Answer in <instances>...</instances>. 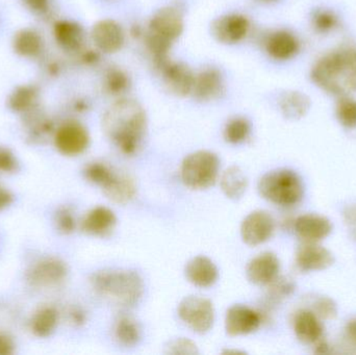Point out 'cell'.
Listing matches in <instances>:
<instances>
[{"mask_svg":"<svg viewBox=\"0 0 356 355\" xmlns=\"http://www.w3.org/2000/svg\"><path fill=\"white\" fill-rule=\"evenodd\" d=\"M102 127L106 137L122 154L133 156L143 142L147 116L137 100L120 98L104 113Z\"/></svg>","mask_w":356,"mask_h":355,"instance_id":"cell-1","label":"cell"},{"mask_svg":"<svg viewBox=\"0 0 356 355\" xmlns=\"http://www.w3.org/2000/svg\"><path fill=\"white\" fill-rule=\"evenodd\" d=\"M318 87L327 93L347 96L356 91V48L336 50L318 60L312 71Z\"/></svg>","mask_w":356,"mask_h":355,"instance_id":"cell-2","label":"cell"},{"mask_svg":"<svg viewBox=\"0 0 356 355\" xmlns=\"http://www.w3.org/2000/svg\"><path fill=\"white\" fill-rule=\"evenodd\" d=\"M91 283L100 296L120 308H133L143 295V281L135 271H102L92 276Z\"/></svg>","mask_w":356,"mask_h":355,"instance_id":"cell-3","label":"cell"},{"mask_svg":"<svg viewBox=\"0 0 356 355\" xmlns=\"http://www.w3.org/2000/svg\"><path fill=\"white\" fill-rule=\"evenodd\" d=\"M261 197L280 206H293L303 197L302 181L294 171L280 169L261 177L259 183Z\"/></svg>","mask_w":356,"mask_h":355,"instance_id":"cell-4","label":"cell"},{"mask_svg":"<svg viewBox=\"0 0 356 355\" xmlns=\"http://www.w3.org/2000/svg\"><path fill=\"white\" fill-rule=\"evenodd\" d=\"M220 160L213 152L201 150L188 154L181 164V179L186 187L204 190L215 185L219 175Z\"/></svg>","mask_w":356,"mask_h":355,"instance_id":"cell-5","label":"cell"},{"mask_svg":"<svg viewBox=\"0 0 356 355\" xmlns=\"http://www.w3.org/2000/svg\"><path fill=\"white\" fill-rule=\"evenodd\" d=\"M178 316L194 333L203 335L211 331L215 321L213 304L201 296H188L178 306Z\"/></svg>","mask_w":356,"mask_h":355,"instance_id":"cell-6","label":"cell"},{"mask_svg":"<svg viewBox=\"0 0 356 355\" xmlns=\"http://www.w3.org/2000/svg\"><path fill=\"white\" fill-rule=\"evenodd\" d=\"M275 229L273 217L265 210L249 214L241 225V237L249 246H259L271 239Z\"/></svg>","mask_w":356,"mask_h":355,"instance_id":"cell-7","label":"cell"},{"mask_svg":"<svg viewBox=\"0 0 356 355\" xmlns=\"http://www.w3.org/2000/svg\"><path fill=\"white\" fill-rule=\"evenodd\" d=\"M184 25L181 10L177 6H165L154 15L149 22L148 31L173 43L184 31Z\"/></svg>","mask_w":356,"mask_h":355,"instance_id":"cell-8","label":"cell"},{"mask_svg":"<svg viewBox=\"0 0 356 355\" xmlns=\"http://www.w3.org/2000/svg\"><path fill=\"white\" fill-rule=\"evenodd\" d=\"M250 22L244 15L228 14L213 21L211 31L213 37L223 44H236L248 35Z\"/></svg>","mask_w":356,"mask_h":355,"instance_id":"cell-9","label":"cell"},{"mask_svg":"<svg viewBox=\"0 0 356 355\" xmlns=\"http://www.w3.org/2000/svg\"><path fill=\"white\" fill-rule=\"evenodd\" d=\"M261 324V314L248 306L236 304L226 313L225 331L230 337L254 333Z\"/></svg>","mask_w":356,"mask_h":355,"instance_id":"cell-10","label":"cell"},{"mask_svg":"<svg viewBox=\"0 0 356 355\" xmlns=\"http://www.w3.org/2000/svg\"><path fill=\"white\" fill-rule=\"evenodd\" d=\"M89 143V133L79 123H66L56 131V148L65 156H75L83 154L87 149Z\"/></svg>","mask_w":356,"mask_h":355,"instance_id":"cell-11","label":"cell"},{"mask_svg":"<svg viewBox=\"0 0 356 355\" xmlns=\"http://www.w3.org/2000/svg\"><path fill=\"white\" fill-rule=\"evenodd\" d=\"M92 40L99 51L115 53L124 45L125 33L118 22L112 19H104L94 25Z\"/></svg>","mask_w":356,"mask_h":355,"instance_id":"cell-12","label":"cell"},{"mask_svg":"<svg viewBox=\"0 0 356 355\" xmlns=\"http://www.w3.org/2000/svg\"><path fill=\"white\" fill-rule=\"evenodd\" d=\"M160 71L165 85L173 95L186 97L192 94L195 74L186 65L169 60Z\"/></svg>","mask_w":356,"mask_h":355,"instance_id":"cell-13","label":"cell"},{"mask_svg":"<svg viewBox=\"0 0 356 355\" xmlns=\"http://www.w3.org/2000/svg\"><path fill=\"white\" fill-rule=\"evenodd\" d=\"M68 269L66 264L56 258H44L31 267L27 279L35 287L58 285L66 279Z\"/></svg>","mask_w":356,"mask_h":355,"instance_id":"cell-14","label":"cell"},{"mask_svg":"<svg viewBox=\"0 0 356 355\" xmlns=\"http://www.w3.org/2000/svg\"><path fill=\"white\" fill-rule=\"evenodd\" d=\"M280 260L272 252H264L250 261L246 269L247 279L253 285L269 286L280 273Z\"/></svg>","mask_w":356,"mask_h":355,"instance_id":"cell-15","label":"cell"},{"mask_svg":"<svg viewBox=\"0 0 356 355\" xmlns=\"http://www.w3.org/2000/svg\"><path fill=\"white\" fill-rule=\"evenodd\" d=\"M334 262V256L330 250L312 242L300 246L296 254L297 267L305 272L325 270Z\"/></svg>","mask_w":356,"mask_h":355,"instance_id":"cell-16","label":"cell"},{"mask_svg":"<svg viewBox=\"0 0 356 355\" xmlns=\"http://www.w3.org/2000/svg\"><path fill=\"white\" fill-rule=\"evenodd\" d=\"M294 229L303 241L317 243L330 235L332 225L325 217L305 214L294 221Z\"/></svg>","mask_w":356,"mask_h":355,"instance_id":"cell-17","label":"cell"},{"mask_svg":"<svg viewBox=\"0 0 356 355\" xmlns=\"http://www.w3.org/2000/svg\"><path fill=\"white\" fill-rule=\"evenodd\" d=\"M224 92V81L216 68H207L195 75L192 94L199 101H213Z\"/></svg>","mask_w":356,"mask_h":355,"instance_id":"cell-18","label":"cell"},{"mask_svg":"<svg viewBox=\"0 0 356 355\" xmlns=\"http://www.w3.org/2000/svg\"><path fill=\"white\" fill-rule=\"evenodd\" d=\"M186 276L196 287L209 288L217 281L218 269L213 261L207 256H199L186 264Z\"/></svg>","mask_w":356,"mask_h":355,"instance_id":"cell-19","label":"cell"},{"mask_svg":"<svg viewBox=\"0 0 356 355\" xmlns=\"http://www.w3.org/2000/svg\"><path fill=\"white\" fill-rule=\"evenodd\" d=\"M266 51L274 60H286L296 56L299 42L293 33L286 31H277L266 40Z\"/></svg>","mask_w":356,"mask_h":355,"instance_id":"cell-20","label":"cell"},{"mask_svg":"<svg viewBox=\"0 0 356 355\" xmlns=\"http://www.w3.org/2000/svg\"><path fill=\"white\" fill-rule=\"evenodd\" d=\"M106 197L116 204H127L135 198L137 187L129 175L115 171L111 179L102 188Z\"/></svg>","mask_w":356,"mask_h":355,"instance_id":"cell-21","label":"cell"},{"mask_svg":"<svg viewBox=\"0 0 356 355\" xmlns=\"http://www.w3.org/2000/svg\"><path fill=\"white\" fill-rule=\"evenodd\" d=\"M294 331L299 341L316 344L323 337V325L319 317L311 311H300L294 319Z\"/></svg>","mask_w":356,"mask_h":355,"instance_id":"cell-22","label":"cell"},{"mask_svg":"<svg viewBox=\"0 0 356 355\" xmlns=\"http://www.w3.org/2000/svg\"><path fill=\"white\" fill-rule=\"evenodd\" d=\"M117 218L114 212L106 206H97L83 219V231L92 236H106L114 229Z\"/></svg>","mask_w":356,"mask_h":355,"instance_id":"cell-23","label":"cell"},{"mask_svg":"<svg viewBox=\"0 0 356 355\" xmlns=\"http://www.w3.org/2000/svg\"><path fill=\"white\" fill-rule=\"evenodd\" d=\"M220 185L226 197L232 200H238L246 193L248 177L241 167L234 165L224 171Z\"/></svg>","mask_w":356,"mask_h":355,"instance_id":"cell-24","label":"cell"},{"mask_svg":"<svg viewBox=\"0 0 356 355\" xmlns=\"http://www.w3.org/2000/svg\"><path fill=\"white\" fill-rule=\"evenodd\" d=\"M54 33L58 44L68 51H79L85 43L83 27L71 21L56 23Z\"/></svg>","mask_w":356,"mask_h":355,"instance_id":"cell-25","label":"cell"},{"mask_svg":"<svg viewBox=\"0 0 356 355\" xmlns=\"http://www.w3.org/2000/svg\"><path fill=\"white\" fill-rule=\"evenodd\" d=\"M114 336L121 345L133 347L141 339V329L135 319L122 315L115 321Z\"/></svg>","mask_w":356,"mask_h":355,"instance_id":"cell-26","label":"cell"},{"mask_svg":"<svg viewBox=\"0 0 356 355\" xmlns=\"http://www.w3.org/2000/svg\"><path fill=\"white\" fill-rule=\"evenodd\" d=\"M282 115L288 119H300L309 112L311 101L300 92H289L280 101Z\"/></svg>","mask_w":356,"mask_h":355,"instance_id":"cell-27","label":"cell"},{"mask_svg":"<svg viewBox=\"0 0 356 355\" xmlns=\"http://www.w3.org/2000/svg\"><path fill=\"white\" fill-rule=\"evenodd\" d=\"M58 314L54 308H44L35 313L31 320V331L40 338L51 335L58 325Z\"/></svg>","mask_w":356,"mask_h":355,"instance_id":"cell-28","label":"cell"},{"mask_svg":"<svg viewBox=\"0 0 356 355\" xmlns=\"http://www.w3.org/2000/svg\"><path fill=\"white\" fill-rule=\"evenodd\" d=\"M104 89L111 95L119 96L129 90L131 85L129 75L117 67H111L104 75Z\"/></svg>","mask_w":356,"mask_h":355,"instance_id":"cell-29","label":"cell"},{"mask_svg":"<svg viewBox=\"0 0 356 355\" xmlns=\"http://www.w3.org/2000/svg\"><path fill=\"white\" fill-rule=\"evenodd\" d=\"M250 131L251 127L248 120L238 117L228 121L224 129V139L227 143L236 145L246 141L250 135Z\"/></svg>","mask_w":356,"mask_h":355,"instance_id":"cell-30","label":"cell"},{"mask_svg":"<svg viewBox=\"0 0 356 355\" xmlns=\"http://www.w3.org/2000/svg\"><path fill=\"white\" fill-rule=\"evenodd\" d=\"M42 47L41 38L33 31H22L15 38V49L25 56L39 53Z\"/></svg>","mask_w":356,"mask_h":355,"instance_id":"cell-31","label":"cell"},{"mask_svg":"<svg viewBox=\"0 0 356 355\" xmlns=\"http://www.w3.org/2000/svg\"><path fill=\"white\" fill-rule=\"evenodd\" d=\"M114 172L115 170L112 167L102 162L90 163L83 170L86 179L90 183L99 185L100 188L104 187V183L111 179Z\"/></svg>","mask_w":356,"mask_h":355,"instance_id":"cell-32","label":"cell"},{"mask_svg":"<svg viewBox=\"0 0 356 355\" xmlns=\"http://www.w3.org/2000/svg\"><path fill=\"white\" fill-rule=\"evenodd\" d=\"M337 116L341 124L347 129H355L356 100L343 96L337 106Z\"/></svg>","mask_w":356,"mask_h":355,"instance_id":"cell-33","label":"cell"},{"mask_svg":"<svg viewBox=\"0 0 356 355\" xmlns=\"http://www.w3.org/2000/svg\"><path fill=\"white\" fill-rule=\"evenodd\" d=\"M35 98V92L33 90L29 88H21L13 94L10 100V106L17 112H22L31 108Z\"/></svg>","mask_w":356,"mask_h":355,"instance_id":"cell-34","label":"cell"},{"mask_svg":"<svg viewBox=\"0 0 356 355\" xmlns=\"http://www.w3.org/2000/svg\"><path fill=\"white\" fill-rule=\"evenodd\" d=\"M166 354H199L196 344L186 338L170 340L165 346Z\"/></svg>","mask_w":356,"mask_h":355,"instance_id":"cell-35","label":"cell"},{"mask_svg":"<svg viewBox=\"0 0 356 355\" xmlns=\"http://www.w3.org/2000/svg\"><path fill=\"white\" fill-rule=\"evenodd\" d=\"M56 227L64 235H70L76 227V219L69 208H62L56 215Z\"/></svg>","mask_w":356,"mask_h":355,"instance_id":"cell-36","label":"cell"},{"mask_svg":"<svg viewBox=\"0 0 356 355\" xmlns=\"http://www.w3.org/2000/svg\"><path fill=\"white\" fill-rule=\"evenodd\" d=\"M314 26L322 33H330L338 26V18L330 10H321L314 17Z\"/></svg>","mask_w":356,"mask_h":355,"instance_id":"cell-37","label":"cell"},{"mask_svg":"<svg viewBox=\"0 0 356 355\" xmlns=\"http://www.w3.org/2000/svg\"><path fill=\"white\" fill-rule=\"evenodd\" d=\"M270 295L273 298H282L290 295L294 290V285L289 279H276L270 283Z\"/></svg>","mask_w":356,"mask_h":355,"instance_id":"cell-38","label":"cell"},{"mask_svg":"<svg viewBox=\"0 0 356 355\" xmlns=\"http://www.w3.org/2000/svg\"><path fill=\"white\" fill-rule=\"evenodd\" d=\"M315 314L319 318L332 319L337 315V306L332 299L327 297H322L317 300L315 304Z\"/></svg>","mask_w":356,"mask_h":355,"instance_id":"cell-39","label":"cell"},{"mask_svg":"<svg viewBox=\"0 0 356 355\" xmlns=\"http://www.w3.org/2000/svg\"><path fill=\"white\" fill-rule=\"evenodd\" d=\"M17 168L18 163L14 154L6 148L0 147V172L12 173L15 172Z\"/></svg>","mask_w":356,"mask_h":355,"instance_id":"cell-40","label":"cell"},{"mask_svg":"<svg viewBox=\"0 0 356 355\" xmlns=\"http://www.w3.org/2000/svg\"><path fill=\"white\" fill-rule=\"evenodd\" d=\"M15 345L13 340L6 333H0V355L14 354Z\"/></svg>","mask_w":356,"mask_h":355,"instance_id":"cell-41","label":"cell"},{"mask_svg":"<svg viewBox=\"0 0 356 355\" xmlns=\"http://www.w3.org/2000/svg\"><path fill=\"white\" fill-rule=\"evenodd\" d=\"M13 201H14L13 194L8 190H6V188L0 185V210L10 206Z\"/></svg>","mask_w":356,"mask_h":355,"instance_id":"cell-42","label":"cell"},{"mask_svg":"<svg viewBox=\"0 0 356 355\" xmlns=\"http://www.w3.org/2000/svg\"><path fill=\"white\" fill-rule=\"evenodd\" d=\"M25 2L33 12L41 13L47 10L49 0H25Z\"/></svg>","mask_w":356,"mask_h":355,"instance_id":"cell-43","label":"cell"},{"mask_svg":"<svg viewBox=\"0 0 356 355\" xmlns=\"http://www.w3.org/2000/svg\"><path fill=\"white\" fill-rule=\"evenodd\" d=\"M346 337L351 343L356 344V320H351L347 324Z\"/></svg>","mask_w":356,"mask_h":355,"instance_id":"cell-44","label":"cell"},{"mask_svg":"<svg viewBox=\"0 0 356 355\" xmlns=\"http://www.w3.org/2000/svg\"><path fill=\"white\" fill-rule=\"evenodd\" d=\"M70 316L71 320H72V322H74L75 324L81 325L83 324V322H85L86 316L85 314H83V313L81 312V311H72V312H71Z\"/></svg>","mask_w":356,"mask_h":355,"instance_id":"cell-45","label":"cell"},{"mask_svg":"<svg viewBox=\"0 0 356 355\" xmlns=\"http://www.w3.org/2000/svg\"><path fill=\"white\" fill-rule=\"evenodd\" d=\"M345 216H346L347 221L350 222V224L356 226V206L347 208Z\"/></svg>","mask_w":356,"mask_h":355,"instance_id":"cell-46","label":"cell"},{"mask_svg":"<svg viewBox=\"0 0 356 355\" xmlns=\"http://www.w3.org/2000/svg\"><path fill=\"white\" fill-rule=\"evenodd\" d=\"M328 349H330V346L326 342L320 340L316 343V352L317 354H327Z\"/></svg>","mask_w":356,"mask_h":355,"instance_id":"cell-47","label":"cell"},{"mask_svg":"<svg viewBox=\"0 0 356 355\" xmlns=\"http://www.w3.org/2000/svg\"><path fill=\"white\" fill-rule=\"evenodd\" d=\"M261 1L267 2V3H270V2H274L276 1V0H261Z\"/></svg>","mask_w":356,"mask_h":355,"instance_id":"cell-48","label":"cell"}]
</instances>
